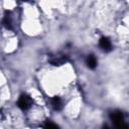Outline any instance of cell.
<instances>
[{
    "label": "cell",
    "instance_id": "obj_1",
    "mask_svg": "<svg viewBox=\"0 0 129 129\" xmlns=\"http://www.w3.org/2000/svg\"><path fill=\"white\" fill-rule=\"evenodd\" d=\"M31 103H32V101H31L30 97L24 94V95H21L20 98L18 99L17 105H18V107H19L20 109H22V110H27V109L31 106Z\"/></svg>",
    "mask_w": 129,
    "mask_h": 129
},
{
    "label": "cell",
    "instance_id": "obj_2",
    "mask_svg": "<svg viewBox=\"0 0 129 129\" xmlns=\"http://www.w3.org/2000/svg\"><path fill=\"white\" fill-rule=\"evenodd\" d=\"M110 118L113 121V123L115 124V126H117V125L125 122L124 121V116H123L122 112H120V111H114V112H112L110 114Z\"/></svg>",
    "mask_w": 129,
    "mask_h": 129
},
{
    "label": "cell",
    "instance_id": "obj_3",
    "mask_svg": "<svg viewBox=\"0 0 129 129\" xmlns=\"http://www.w3.org/2000/svg\"><path fill=\"white\" fill-rule=\"evenodd\" d=\"M99 44H100V47L104 51H110L111 48H112L111 42H110L109 38H107V37H101V39L99 41Z\"/></svg>",
    "mask_w": 129,
    "mask_h": 129
},
{
    "label": "cell",
    "instance_id": "obj_4",
    "mask_svg": "<svg viewBox=\"0 0 129 129\" xmlns=\"http://www.w3.org/2000/svg\"><path fill=\"white\" fill-rule=\"evenodd\" d=\"M87 66L90 69H95L97 67V59L93 54L88 55V57H87Z\"/></svg>",
    "mask_w": 129,
    "mask_h": 129
},
{
    "label": "cell",
    "instance_id": "obj_5",
    "mask_svg": "<svg viewBox=\"0 0 129 129\" xmlns=\"http://www.w3.org/2000/svg\"><path fill=\"white\" fill-rule=\"evenodd\" d=\"M51 105H52V107H53L54 110H60L62 108L61 100L58 97H54V98L51 99Z\"/></svg>",
    "mask_w": 129,
    "mask_h": 129
},
{
    "label": "cell",
    "instance_id": "obj_6",
    "mask_svg": "<svg viewBox=\"0 0 129 129\" xmlns=\"http://www.w3.org/2000/svg\"><path fill=\"white\" fill-rule=\"evenodd\" d=\"M44 129H58V127H57L55 124L49 122V123H46V124H45Z\"/></svg>",
    "mask_w": 129,
    "mask_h": 129
},
{
    "label": "cell",
    "instance_id": "obj_7",
    "mask_svg": "<svg viewBox=\"0 0 129 129\" xmlns=\"http://www.w3.org/2000/svg\"><path fill=\"white\" fill-rule=\"evenodd\" d=\"M116 129H129V126H128L125 122H123V123L117 125V126H116Z\"/></svg>",
    "mask_w": 129,
    "mask_h": 129
},
{
    "label": "cell",
    "instance_id": "obj_8",
    "mask_svg": "<svg viewBox=\"0 0 129 129\" xmlns=\"http://www.w3.org/2000/svg\"><path fill=\"white\" fill-rule=\"evenodd\" d=\"M104 129H108V128H104Z\"/></svg>",
    "mask_w": 129,
    "mask_h": 129
}]
</instances>
